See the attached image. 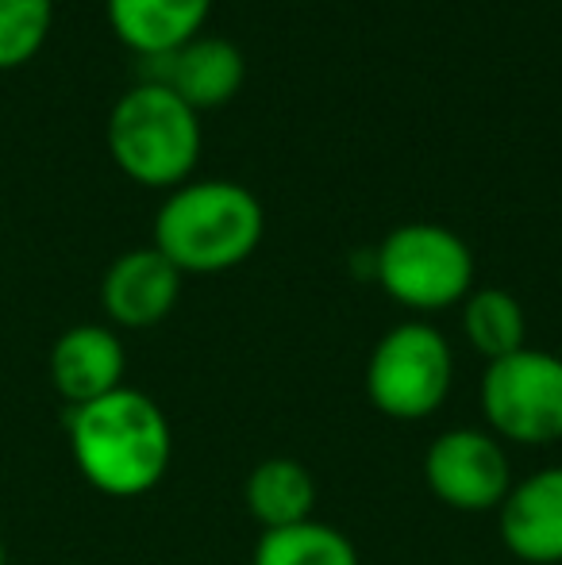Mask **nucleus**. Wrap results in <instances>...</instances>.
<instances>
[{
    "mask_svg": "<svg viewBox=\"0 0 562 565\" xmlns=\"http://www.w3.org/2000/svg\"><path fill=\"white\" fill-rule=\"evenodd\" d=\"M455 381L450 342L432 323H397L374 342L367 362V396L382 416L413 424L443 408Z\"/></svg>",
    "mask_w": 562,
    "mask_h": 565,
    "instance_id": "4",
    "label": "nucleus"
},
{
    "mask_svg": "<svg viewBox=\"0 0 562 565\" xmlns=\"http://www.w3.org/2000/svg\"><path fill=\"white\" fill-rule=\"evenodd\" d=\"M54 23V0H0V70L35 58Z\"/></svg>",
    "mask_w": 562,
    "mask_h": 565,
    "instance_id": "16",
    "label": "nucleus"
},
{
    "mask_svg": "<svg viewBox=\"0 0 562 565\" xmlns=\"http://www.w3.org/2000/svg\"><path fill=\"white\" fill-rule=\"evenodd\" d=\"M108 150L131 181L178 189L201 158V116L162 82H139L113 105Z\"/></svg>",
    "mask_w": 562,
    "mask_h": 565,
    "instance_id": "3",
    "label": "nucleus"
},
{
    "mask_svg": "<svg viewBox=\"0 0 562 565\" xmlns=\"http://www.w3.org/2000/svg\"><path fill=\"white\" fill-rule=\"evenodd\" d=\"M243 500L263 531L293 527V523L312 520L316 508V481L297 458H266L247 473Z\"/></svg>",
    "mask_w": 562,
    "mask_h": 565,
    "instance_id": "13",
    "label": "nucleus"
},
{
    "mask_svg": "<svg viewBox=\"0 0 562 565\" xmlns=\"http://www.w3.org/2000/svg\"><path fill=\"white\" fill-rule=\"evenodd\" d=\"M255 565H359V551L339 527L320 520L263 531L255 543Z\"/></svg>",
    "mask_w": 562,
    "mask_h": 565,
    "instance_id": "15",
    "label": "nucleus"
},
{
    "mask_svg": "<svg viewBox=\"0 0 562 565\" xmlns=\"http://www.w3.org/2000/svg\"><path fill=\"white\" fill-rule=\"evenodd\" d=\"M501 512V543L528 565L562 562V466L536 469L512 484Z\"/></svg>",
    "mask_w": 562,
    "mask_h": 565,
    "instance_id": "10",
    "label": "nucleus"
},
{
    "mask_svg": "<svg viewBox=\"0 0 562 565\" xmlns=\"http://www.w3.org/2000/svg\"><path fill=\"white\" fill-rule=\"evenodd\" d=\"M181 297V269L155 246L128 250L105 269L100 305L116 328H155L173 312Z\"/></svg>",
    "mask_w": 562,
    "mask_h": 565,
    "instance_id": "8",
    "label": "nucleus"
},
{
    "mask_svg": "<svg viewBox=\"0 0 562 565\" xmlns=\"http://www.w3.org/2000/svg\"><path fill=\"white\" fill-rule=\"evenodd\" d=\"M0 565H8V546H4V535H0Z\"/></svg>",
    "mask_w": 562,
    "mask_h": 565,
    "instance_id": "17",
    "label": "nucleus"
},
{
    "mask_svg": "<svg viewBox=\"0 0 562 565\" xmlns=\"http://www.w3.org/2000/svg\"><path fill=\"white\" fill-rule=\"evenodd\" d=\"M463 331L486 362L509 358L528 347L524 308L505 289H470V297L463 300Z\"/></svg>",
    "mask_w": 562,
    "mask_h": 565,
    "instance_id": "14",
    "label": "nucleus"
},
{
    "mask_svg": "<svg viewBox=\"0 0 562 565\" xmlns=\"http://www.w3.org/2000/svg\"><path fill=\"white\" fill-rule=\"evenodd\" d=\"M70 454L85 481L116 500H131L158 489L173 458V435L166 412L139 388L70 408Z\"/></svg>",
    "mask_w": 562,
    "mask_h": 565,
    "instance_id": "1",
    "label": "nucleus"
},
{
    "mask_svg": "<svg viewBox=\"0 0 562 565\" xmlns=\"http://www.w3.org/2000/svg\"><path fill=\"white\" fill-rule=\"evenodd\" d=\"M209 8L212 0H105L108 23L120 43L150 58H166L193 43L209 20Z\"/></svg>",
    "mask_w": 562,
    "mask_h": 565,
    "instance_id": "11",
    "label": "nucleus"
},
{
    "mask_svg": "<svg viewBox=\"0 0 562 565\" xmlns=\"http://www.w3.org/2000/svg\"><path fill=\"white\" fill-rule=\"evenodd\" d=\"M481 412L497 439L517 447H551L562 439V358L517 350L486 365Z\"/></svg>",
    "mask_w": 562,
    "mask_h": 565,
    "instance_id": "6",
    "label": "nucleus"
},
{
    "mask_svg": "<svg viewBox=\"0 0 562 565\" xmlns=\"http://www.w3.org/2000/svg\"><path fill=\"white\" fill-rule=\"evenodd\" d=\"M51 385L70 408H82L89 401L124 388V370H128V354L124 342L105 323H77V328L62 331L51 347Z\"/></svg>",
    "mask_w": 562,
    "mask_h": 565,
    "instance_id": "9",
    "label": "nucleus"
},
{
    "mask_svg": "<svg viewBox=\"0 0 562 565\" xmlns=\"http://www.w3.org/2000/svg\"><path fill=\"white\" fill-rule=\"evenodd\" d=\"M424 481L455 512H494L512 489V461L494 431L450 427L424 454Z\"/></svg>",
    "mask_w": 562,
    "mask_h": 565,
    "instance_id": "7",
    "label": "nucleus"
},
{
    "mask_svg": "<svg viewBox=\"0 0 562 565\" xmlns=\"http://www.w3.org/2000/svg\"><path fill=\"white\" fill-rule=\"evenodd\" d=\"M374 274L397 305L439 312L474 289V254L455 231L439 224H405L385 235L374 254Z\"/></svg>",
    "mask_w": 562,
    "mask_h": 565,
    "instance_id": "5",
    "label": "nucleus"
},
{
    "mask_svg": "<svg viewBox=\"0 0 562 565\" xmlns=\"http://www.w3.org/2000/svg\"><path fill=\"white\" fill-rule=\"evenodd\" d=\"M243 54L227 39H204L197 35L193 43H185L181 51L166 54V77H158L162 85H170L185 105L216 108L224 100H232L243 89Z\"/></svg>",
    "mask_w": 562,
    "mask_h": 565,
    "instance_id": "12",
    "label": "nucleus"
},
{
    "mask_svg": "<svg viewBox=\"0 0 562 565\" xmlns=\"http://www.w3.org/2000/svg\"><path fill=\"white\" fill-rule=\"evenodd\" d=\"M266 216L258 196L235 181H185L155 216V250L181 274H224L258 250Z\"/></svg>",
    "mask_w": 562,
    "mask_h": 565,
    "instance_id": "2",
    "label": "nucleus"
}]
</instances>
